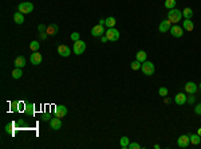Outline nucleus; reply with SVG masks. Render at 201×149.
I'll use <instances>...</instances> for the list:
<instances>
[{
    "instance_id": "nucleus-13",
    "label": "nucleus",
    "mask_w": 201,
    "mask_h": 149,
    "mask_svg": "<svg viewBox=\"0 0 201 149\" xmlns=\"http://www.w3.org/2000/svg\"><path fill=\"white\" fill-rule=\"evenodd\" d=\"M58 54L66 58V57H68V55L71 54V49H70L68 46H64V44H62V46L58 47Z\"/></svg>"
},
{
    "instance_id": "nucleus-20",
    "label": "nucleus",
    "mask_w": 201,
    "mask_h": 149,
    "mask_svg": "<svg viewBox=\"0 0 201 149\" xmlns=\"http://www.w3.org/2000/svg\"><path fill=\"white\" fill-rule=\"evenodd\" d=\"M115 23H117V20H115V18H113V16H109V18L105 19V26H107L109 28L115 27Z\"/></svg>"
},
{
    "instance_id": "nucleus-18",
    "label": "nucleus",
    "mask_w": 201,
    "mask_h": 149,
    "mask_svg": "<svg viewBox=\"0 0 201 149\" xmlns=\"http://www.w3.org/2000/svg\"><path fill=\"white\" fill-rule=\"evenodd\" d=\"M146 58H147V54L144 51V50H141V51H138V52L135 54V59L139 60L141 63H144L145 60H146Z\"/></svg>"
},
{
    "instance_id": "nucleus-36",
    "label": "nucleus",
    "mask_w": 201,
    "mask_h": 149,
    "mask_svg": "<svg viewBox=\"0 0 201 149\" xmlns=\"http://www.w3.org/2000/svg\"><path fill=\"white\" fill-rule=\"evenodd\" d=\"M47 35H48L47 32H39V36L42 41H46V39H47Z\"/></svg>"
},
{
    "instance_id": "nucleus-9",
    "label": "nucleus",
    "mask_w": 201,
    "mask_h": 149,
    "mask_svg": "<svg viewBox=\"0 0 201 149\" xmlns=\"http://www.w3.org/2000/svg\"><path fill=\"white\" fill-rule=\"evenodd\" d=\"M42 54L38 51H34V54H31V57H29V62L32 63V65H40L42 63Z\"/></svg>"
},
{
    "instance_id": "nucleus-7",
    "label": "nucleus",
    "mask_w": 201,
    "mask_h": 149,
    "mask_svg": "<svg viewBox=\"0 0 201 149\" xmlns=\"http://www.w3.org/2000/svg\"><path fill=\"white\" fill-rule=\"evenodd\" d=\"M105 32H106V31H105V27L101 24L94 26V27L91 28V35L95 36V38H101L102 35H105Z\"/></svg>"
},
{
    "instance_id": "nucleus-16",
    "label": "nucleus",
    "mask_w": 201,
    "mask_h": 149,
    "mask_svg": "<svg viewBox=\"0 0 201 149\" xmlns=\"http://www.w3.org/2000/svg\"><path fill=\"white\" fill-rule=\"evenodd\" d=\"M182 28L185 31H188V32H190L194 28V24H193V22L190 19H185V22H182Z\"/></svg>"
},
{
    "instance_id": "nucleus-24",
    "label": "nucleus",
    "mask_w": 201,
    "mask_h": 149,
    "mask_svg": "<svg viewBox=\"0 0 201 149\" xmlns=\"http://www.w3.org/2000/svg\"><path fill=\"white\" fill-rule=\"evenodd\" d=\"M24 111H26L27 114H29V116H32L35 111V105L34 103H26V109H24Z\"/></svg>"
},
{
    "instance_id": "nucleus-10",
    "label": "nucleus",
    "mask_w": 201,
    "mask_h": 149,
    "mask_svg": "<svg viewBox=\"0 0 201 149\" xmlns=\"http://www.w3.org/2000/svg\"><path fill=\"white\" fill-rule=\"evenodd\" d=\"M172 23L169 22V19H166V20H162V22L160 23V26H158V31L160 32H168L169 30H170V27H172Z\"/></svg>"
},
{
    "instance_id": "nucleus-34",
    "label": "nucleus",
    "mask_w": 201,
    "mask_h": 149,
    "mask_svg": "<svg viewBox=\"0 0 201 149\" xmlns=\"http://www.w3.org/2000/svg\"><path fill=\"white\" fill-rule=\"evenodd\" d=\"M38 30H39V32H46V31H47V27H46L44 24H39L38 26Z\"/></svg>"
},
{
    "instance_id": "nucleus-6",
    "label": "nucleus",
    "mask_w": 201,
    "mask_h": 149,
    "mask_svg": "<svg viewBox=\"0 0 201 149\" xmlns=\"http://www.w3.org/2000/svg\"><path fill=\"white\" fill-rule=\"evenodd\" d=\"M177 144H178L180 148H188L190 144V138H189V134H182L178 137V140H177Z\"/></svg>"
},
{
    "instance_id": "nucleus-31",
    "label": "nucleus",
    "mask_w": 201,
    "mask_h": 149,
    "mask_svg": "<svg viewBox=\"0 0 201 149\" xmlns=\"http://www.w3.org/2000/svg\"><path fill=\"white\" fill-rule=\"evenodd\" d=\"M71 39H72L74 42L79 41V39H80V34H79V32H72V34H71Z\"/></svg>"
},
{
    "instance_id": "nucleus-22",
    "label": "nucleus",
    "mask_w": 201,
    "mask_h": 149,
    "mask_svg": "<svg viewBox=\"0 0 201 149\" xmlns=\"http://www.w3.org/2000/svg\"><path fill=\"white\" fill-rule=\"evenodd\" d=\"M129 144H130V142H129V138L126 137V136H123V137L119 140V145H121V148H122V149H127L129 148Z\"/></svg>"
},
{
    "instance_id": "nucleus-43",
    "label": "nucleus",
    "mask_w": 201,
    "mask_h": 149,
    "mask_svg": "<svg viewBox=\"0 0 201 149\" xmlns=\"http://www.w3.org/2000/svg\"><path fill=\"white\" fill-rule=\"evenodd\" d=\"M198 87H200V89H201V83H200V85H198Z\"/></svg>"
},
{
    "instance_id": "nucleus-11",
    "label": "nucleus",
    "mask_w": 201,
    "mask_h": 149,
    "mask_svg": "<svg viewBox=\"0 0 201 149\" xmlns=\"http://www.w3.org/2000/svg\"><path fill=\"white\" fill-rule=\"evenodd\" d=\"M67 114V108L63 105H58L55 106V116L59 117V118H63L64 116Z\"/></svg>"
},
{
    "instance_id": "nucleus-14",
    "label": "nucleus",
    "mask_w": 201,
    "mask_h": 149,
    "mask_svg": "<svg viewBox=\"0 0 201 149\" xmlns=\"http://www.w3.org/2000/svg\"><path fill=\"white\" fill-rule=\"evenodd\" d=\"M186 101H188V97L184 94V93H178V94L174 97V102H176L177 105H180V106H182Z\"/></svg>"
},
{
    "instance_id": "nucleus-15",
    "label": "nucleus",
    "mask_w": 201,
    "mask_h": 149,
    "mask_svg": "<svg viewBox=\"0 0 201 149\" xmlns=\"http://www.w3.org/2000/svg\"><path fill=\"white\" fill-rule=\"evenodd\" d=\"M196 90H197V85H196L194 82H188V83L185 85V91H186L188 94H194Z\"/></svg>"
},
{
    "instance_id": "nucleus-8",
    "label": "nucleus",
    "mask_w": 201,
    "mask_h": 149,
    "mask_svg": "<svg viewBox=\"0 0 201 149\" xmlns=\"http://www.w3.org/2000/svg\"><path fill=\"white\" fill-rule=\"evenodd\" d=\"M169 31H170V34L174 36V38H181V36L184 35V28L180 27V26H177V24L172 26Z\"/></svg>"
},
{
    "instance_id": "nucleus-40",
    "label": "nucleus",
    "mask_w": 201,
    "mask_h": 149,
    "mask_svg": "<svg viewBox=\"0 0 201 149\" xmlns=\"http://www.w3.org/2000/svg\"><path fill=\"white\" fill-rule=\"evenodd\" d=\"M99 24H101V26H105V19H101V20H99Z\"/></svg>"
},
{
    "instance_id": "nucleus-35",
    "label": "nucleus",
    "mask_w": 201,
    "mask_h": 149,
    "mask_svg": "<svg viewBox=\"0 0 201 149\" xmlns=\"http://www.w3.org/2000/svg\"><path fill=\"white\" fill-rule=\"evenodd\" d=\"M194 113L196 114H201V103H198V105L194 106Z\"/></svg>"
},
{
    "instance_id": "nucleus-32",
    "label": "nucleus",
    "mask_w": 201,
    "mask_h": 149,
    "mask_svg": "<svg viewBox=\"0 0 201 149\" xmlns=\"http://www.w3.org/2000/svg\"><path fill=\"white\" fill-rule=\"evenodd\" d=\"M141 148V145H139L138 142H131L129 144V149H139Z\"/></svg>"
},
{
    "instance_id": "nucleus-2",
    "label": "nucleus",
    "mask_w": 201,
    "mask_h": 149,
    "mask_svg": "<svg viewBox=\"0 0 201 149\" xmlns=\"http://www.w3.org/2000/svg\"><path fill=\"white\" fill-rule=\"evenodd\" d=\"M141 70H142V73L145 74V75H147V77H150V75H153L154 74V65H153L152 62H149V60H145L144 63H142V66H141Z\"/></svg>"
},
{
    "instance_id": "nucleus-25",
    "label": "nucleus",
    "mask_w": 201,
    "mask_h": 149,
    "mask_svg": "<svg viewBox=\"0 0 201 149\" xmlns=\"http://www.w3.org/2000/svg\"><path fill=\"white\" fill-rule=\"evenodd\" d=\"M21 75H23V71H21V69L20 67H15V70L12 71V77L15 79H19V78H21Z\"/></svg>"
},
{
    "instance_id": "nucleus-1",
    "label": "nucleus",
    "mask_w": 201,
    "mask_h": 149,
    "mask_svg": "<svg viewBox=\"0 0 201 149\" xmlns=\"http://www.w3.org/2000/svg\"><path fill=\"white\" fill-rule=\"evenodd\" d=\"M181 18H182V12L180 11V10H176V8L169 10V12H168V19H169V22H170V23H174V24H177V23L181 20Z\"/></svg>"
},
{
    "instance_id": "nucleus-12",
    "label": "nucleus",
    "mask_w": 201,
    "mask_h": 149,
    "mask_svg": "<svg viewBox=\"0 0 201 149\" xmlns=\"http://www.w3.org/2000/svg\"><path fill=\"white\" fill-rule=\"evenodd\" d=\"M50 125H51V129L54 130H59L62 128V119L59 117L55 116V118H51L50 119Z\"/></svg>"
},
{
    "instance_id": "nucleus-5",
    "label": "nucleus",
    "mask_w": 201,
    "mask_h": 149,
    "mask_svg": "<svg viewBox=\"0 0 201 149\" xmlns=\"http://www.w3.org/2000/svg\"><path fill=\"white\" fill-rule=\"evenodd\" d=\"M18 10L21 12V14H29V12L34 11V4L29 3V1H23V3L19 4Z\"/></svg>"
},
{
    "instance_id": "nucleus-27",
    "label": "nucleus",
    "mask_w": 201,
    "mask_h": 149,
    "mask_svg": "<svg viewBox=\"0 0 201 149\" xmlns=\"http://www.w3.org/2000/svg\"><path fill=\"white\" fill-rule=\"evenodd\" d=\"M176 7V0H165V8L166 10H173Z\"/></svg>"
},
{
    "instance_id": "nucleus-29",
    "label": "nucleus",
    "mask_w": 201,
    "mask_h": 149,
    "mask_svg": "<svg viewBox=\"0 0 201 149\" xmlns=\"http://www.w3.org/2000/svg\"><path fill=\"white\" fill-rule=\"evenodd\" d=\"M141 62H139V60H134V62H131V69H133V70H139V69H141Z\"/></svg>"
},
{
    "instance_id": "nucleus-26",
    "label": "nucleus",
    "mask_w": 201,
    "mask_h": 149,
    "mask_svg": "<svg viewBox=\"0 0 201 149\" xmlns=\"http://www.w3.org/2000/svg\"><path fill=\"white\" fill-rule=\"evenodd\" d=\"M182 16L185 18V19H192L193 16V11L190 8H185L184 11H182Z\"/></svg>"
},
{
    "instance_id": "nucleus-30",
    "label": "nucleus",
    "mask_w": 201,
    "mask_h": 149,
    "mask_svg": "<svg viewBox=\"0 0 201 149\" xmlns=\"http://www.w3.org/2000/svg\"><path fill=\"white\" fill-rule=\"evenodd\" d=\"M158 94H160L161 97H166V95H168V89H166V87H160V89H158Z\"/></svg>"
},
{
    "instance_id": "nucleus-39",
    "label": "nucleus",
    "mask_w": 201,
    "mask_h": 149,
    "mask_svg": "<svg viewBox=\"0 0 201 149\" xmlns=\"http://www.w3.org/2000/svg\"><path fill=\"white\" fill-rule=\"evenodd\" d=\"M186 102L189 103H194V97H192V94H190V97H188V101Z\"/></svg>"
},
{
    "instance_id": "nucleus-17",
    "label": "nucleus",
    "mask_w": 201,
    "mask_h": 149,
    "mask_svg": "<svg viewBox=\"0 0 201 149\" xmlns=\"http://www.w3.org/2000/svg\"><path fill=\"white\" fill-rule=\"evenodd\" d=\"M13 22H15L16 24H23L24 23V15L21 14L20 11L15 12V14H13Z\"/></svg>"
},
{
    "instance_id": "nucleus-38",
    "label": "nucleus",
    "mask_w": 201,
    "mask_h": 149,
    "mask_svg": "<svg viewBox=\"0 0 201 149\" xmlns=\"http://www.w3.org/2000/svg\"><path fill=\"white\" fill-rule=\"evenodd\" d=\"M101 41H102V43H106V42H109V39H107L106 35H102L101 36Z\"/></svg>"
},
{
    "instance_id": "nucleus-42",
    "label": "nucleus",
    "mask_w": 201,
    "mask_h": 149,
    "mask_svg": "<svg viewBox=\"0 0 201 149\" xmlns=\"http://www.w3.org/2000/svg\"><path fill=\"white\" fill-rule=\"evenodd\" d=\"M197 134H198V136H201V128H200V129H198V132H197Z\"/></svg>"
},
{
    "instance_id": "nucleus-23",
    "label": "nucleus",
    "mask_w": 201,
    "mask_h": 149,
    "mask_svg": "<svg viewBox=\"0 0 201 149\" xmlns=\"http://www.w3.org/2000/svg\"><path fill=\"white\" fill-rule=\"evenodd\" d=\"M46 32H47L48 35H55V34L58 32V26H56V24L48 26V27H47V31H46Z\"/></svg>"
},
{
    "instance_id": "nucleus-28",
    "label": "nucleus",
    "mask_w": 201,
    "mask_h": 149,
    "mask_svg": "<svg viewBox=\"0 0 201 149\" xmlns=\"http://www.w3.org/2000/svg\"><path fill=\"white\" fill-rule=\"evenodd\" d=\"M40 49V43L38 41H34L29 43V50H32V51H38V50Z\"/></svg>"
},
{
    "instance_id": "nucleus-19",
    "label": "nucleus",
    "mask_w": 201,
    "mask_h": 149,
    "mask_svg": "<svg viewBox=\"0 0 201 149\" xmlns=\"http://www.w3.org/2000/svg\"><path fill=\"white\" fill-rule=\"evenodd\" d=\"M13 65H15V67H24V66H26V58L24 57H18L15 59V63H13Z\"/></svg>"
},
{
    "instance_id": "nucleus-4",
    "label": "nucleus",
    "mask_w": 201,
    "mask_h": 149,
    "mask_svg": "<svg viewBox=\"0 0 201 149\" xmlns=\"http://www.w3.org/2000/svg\"><path fill=\"white\" fill-rule=\"evenodd\" d=\"M105 35L107 36L109 42H117L118 39H119V31L113 27V28H109V30L105 32Z\"/></svg>"
},
{
    "instance_id": "nucleus-21",
    "label": "nucleus",
    "mask_w": 201,
    "mask_h": 149,
    "mask_svg": "<svg viewBox=\"0 0 201 149\" xmlns=\"http://www.w3.org/2000/svg\"><path fill=\"white\" fill-rule=\"evenodd\" d=\"M189 138H190V144L192 145H198L201 142V136H198V134H189Z\"/></svg>"
},
{
    "instance_id": "nucleus-33",
    "label": "nucleus",
    "mask_w": 201,
    "mask_h": 149,
    "mask_svg": "<svg viewBox=\"0 0 201 149\" xmlns=\"http://www.w3.org/2000/svg\"><path fill=\"white\" fill-rule=\"evenodd\" d=\"M42 119H43V121H50V119H51V114L50 113H44L42 116Z\"/></svg>"
},
{
    "instance_id": "nucleus-41",
    "label": "nucleus",
    "mask_w": 201,
    "mask_h": 149,
    "mask_svg": "<svg viewBox=\"0 0 201 149\" xmlns=\"http://www.w3.org/2000/svg\"><path fill=\"white\" fill-rule=\"evenodd\" d=\"M18 124H19V125H20V126H21V125H24V124H26V122H24V121H23V119H21V121H19V122H18Z\"/></svg>"
},
{
    "instance_id": "nucleus-37",
    "label": "nucleus",
    "mask_w": 201,
    "mask_h": 149,
    "mask_svg": "<svg viewBox=\"0 0 201 149\" xmlns=\"http://www.w3.org/2000/svg\"><path fill=\"white\" fill-rule=\"evenodd\" d=\"M5 132H7V133L8 132H10V133L12 132V124H8L7 126H5Z\"/></svg>"
},
{
    "instance_id": "nucleus-3",
    "label": "nucleus",
    "mask_w": 201,
    "mask_h": 149,
    "mask_svg": "<svg viewBox=\"0 0 201 149\" xmlns=\"http://www.w3.org/2000/svg\"><path fill=\"white\" fill-rule=\"evenodd\" d=\"M85 50H86V43L83 41H77V42H74V46H72V51H74V54H77V55H80V54H83L85 52Z\"/></svg>"
}]
</instances>
